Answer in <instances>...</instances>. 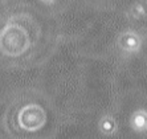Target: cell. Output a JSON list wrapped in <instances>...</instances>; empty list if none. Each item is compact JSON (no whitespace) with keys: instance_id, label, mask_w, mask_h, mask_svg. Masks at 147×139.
<instances>
[{"instance_id":"7a4b0ae2","label":"cell","mask_w":147,"mask_h":139,"mask_svg":"<svg viewBox=\"0 0 147 139\" xmlns=\"http://www.w3.org/2000/svg\"><path fill=\"white\" fill-rule=\"evenodd\" d=\"M47 111L38 103L24 105L17 113V125L21 130L27 132L40 131L47 125Z\"/></svg>"},{"instance_id":"5b68a950","label":"cell","mask_w":147,"mask_h":139,"mask_svg":"<svg viewBox=\"0 0 147 139\" xmlns=\"http://www.w3.org/2000/svg\"><path fill=\"white\" fill-rule=\"evenodd\" d=\"M98 130L102 135L113 136L118 131V122H117V119L113 115L105 114L98 121Z\"/></svg>"},{"instance_id":"3957f363","label":"cell","mask_w":147,"mask_h":139,"mask_svg":"<svg viewBox=\"0 0 147 139\" xmlns=\"http://www.w3.org/2000/svg\"><path fill=\"white\" fill-rule=\"evenodd\" d=\"M115 45L121 53L126 56H137L143 47V38L135 29H125L117 36Z\"/></svg>"},{"instance_id":"6da1fadb","label":"cell","mask_w":147,"mask_h":139,"mask_svg":"<svg viewBox=\"0 0 147 139\" xmlns=\"http://www.w3.org/2000/svg\"><path fill=\"white\" fill-rule=\"evenodd\" d=\"M31 48V36L20 24H7L0 32V51L9 57H19Z\"/></svg>"},{"instance_id":"8992f818","label":"cell","mask_w":147,"mask_h":139,"mask_svg":"<svg viewBox=\"0 0 147 139\" xmlns=\"http://www.w3.org/2000/svg\"><path fill=\"white\" fill-rule=\"evenodd\" d=\"M146 13H147V11L143 3H135L130 9V16L133 19H140V17H143Z\"/></svg>"},{"instance_id":"52a82bcc","label":"cell","mask_w":147,"mask_h":139,"mask_svg":"<svg viewBox=\"0 0 147 139\" xmlns=\"http://www.w3.org/2000/svg\"><path fill=\"white\" fill-rule=\"evenodd\" d=\"M38 1H40V3H42V4H53L55 3V0H38Z\"/></svg>"},{"instance_id":"277c9868","label":"cell","mask_w":147,"mask_h":139,"mask_svg":"<svg viewBox=\"0 0 147 139\" xmlns=\"http://www.w3.org/2000/svg\"><path fill=\"white\" fill-rule=\"evenodd\" d=\"M129 126L135 134H146L147 132V109L139 107L131 113L129 118Z\"/></svg>"}]
</instances>
